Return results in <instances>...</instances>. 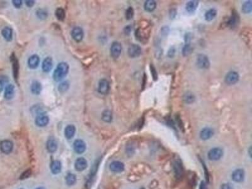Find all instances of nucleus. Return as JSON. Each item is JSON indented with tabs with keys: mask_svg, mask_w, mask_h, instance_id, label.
Returning <instances> with one entry per match:
<instances>
[{
	"mask_svg": "<svg viewBox=\"0 0 252 189\" xmlns=\"http://www.w3.org/2000/svg\"><path fill=\"white\" fill-rule=\"evenodd\" d=\"M69 66L66 62H61L57 65L53 74V78L56 81H59L64 78L68 74Z\"/></svg>",
	"mask_w": 252,
	"mask_h": 189,
	"instance_id": "obj_1",
	"label": "nucleus"
},
{
	"mask_svg": "<svg viewBox=\"0 0 252 189\" xmlns=\"http://www.w3.org/2000/svg\"><path fill=\"white\" fill-rule=\"evenodd\" d=\"M151 30L149 27H139L135 32L136 38L144 44H146L150 36Z\"/></svg>",
	"mask_w": 252,
	"mask_h": 189,
	"instance_id": "obj_2",
	"label": "nucleus"
},
{
	"mask_svg": "<svg viewBox=\"0 0 252 189\" xmlns=\"http://www.w3.org/2000/svg\"><path fill=\"white\" fill-rule=\"evenodd\" d=\"M240 23V16L236 11H233L230 17H228L227 20L225 21V27H230L231 28H234Z\"/></svg>",
	"mask_w": 252,
	"mask_h": 189,
	"instance_id": "obj_3",
	"label": "nucleus"
},
{
	"mask_svg": "<svg viewBox=\"0 0 252 189\" xmlns=\"http://www.w3.org/2000/svg\"><path fill=\"white\" fill-rule=\"evenodd\" d=\"M223 156V151L220 148H214L211 149L207 154L208 158L211 161H217Z\"/></svg>",
	"mask_w": 252,
	"mask_h": 189,
	"instance_id": "obj_4",
	"label": "nucleus"
},
{
	"mask_svg": "<svg viewBox=\"0 0 252 189\" xmlns=\"http://www.w3.org/2000/svg\"><path fill=\"white\" fill-rule=\"evenodd\" d=\"M197 65L201 69H208L210 67V61L207 56L200 54L197 57Z\"/></svg>",
	"mask_w": 252,
	"mask_h": 189,
	"instance_id": "obj_5",
	"label": "nucleus"
},
{
	"mask_svg": "<svg viewBox=\"0 0 252 189\" xmlns=\"http://www.w3.org/2000/svg\"><path fill=\"white\" fill-rule=\"evenodd\" d=\"M240 79L239 74L235 71H230L225 76V82L228 85H233L236 84Z\"/></svg>",
	"mask_w": 252,
	"mask_h": 189,
	"instance_id": "obj_6",
	"label": "nucleus"
},
{
	"mask_svg": "<svg viewBox=\"0 0 252 189\" xmlns=\"http://www.w3.org/2000/svg\"><path fill=\"white\" fill-rule=\"evenodd\" d=\"M128 53L130 57L136 58L141 55L142 49L138 44H131L128 48Z\"/></svg>",
	"mask_w": 252,
	"mask_h": 189,
	"instance_id": "obj_7",
	"label": "nucleus"
},
{
	"mask_svg": "<svg viewBox=\"0 0 252 189\" xmlns=\"http://www.w3.org/2000/svg\"><path fill=\"white\" fill-rule=\"evenodd\" d=\"M122 47L120 42H114L110 47V54L113 58H118L122 52Z\"/></svg>",
	"mask_w": 252,
	"mask_h": 189,
	"instance_id": "obj_8",
	"label": "nucleus"
},
{
	"mask_svg": "<svg viewBox=\"0 0 252 189\" xmlns=\"http://www.w3.org/2000/svg\"><path fill=\"white\" fill-rule=\"evenodd\" d=\"M71 36L75 41L78 42L81 41L84 36V32L83 29L79 27H76L73 28V29L71 31Z\"/></svg>",
	"mask_w": 252,
	"mask_h": 189,
	"instance_id": "obj_9",
	"label": "nucleus"
},
{
	"mask_svg": "<svg viewBox=\"0 0 252 189\" xmlns=\"http://www.w3.org/2000/svg\"><path fill=\"white\" fill-rule=\"evenodd\" d=\"M173 171L175 178L177 180H180L183 175V169L180 162L175 161L173 163Z\"/></svg>",
	"mask_w": 252,
	"mask_h": 189,
	"instance_id": "obj_10",
	"label": "nucleus"
},
{
	"mask_svg": "<svg viewBox=\"0 0 252 189\" xmlns=\"http://www.w3.org/2000/svg\"><path fill=\"white\" fill-rule=\"evenodd\" d=\"M231 178L233 181L236 183L241 182L244 180L245 178V172L243 169L238 168L235 170L231 175Z\"/></svg>",
	"mask_w": 252,
	"mask_h": 189,
	"instance_id": "obj_11",
	"label": "nucleus"
},
{
	"mask_svg": "<svg viewBox=\"0 0 252 189\" xmlns=\"http://www.w3.org/2000/svg\"><path fill=\"white\" fill-rule=\"evenodd\" d=\"M13 143L10 140H4L0 144V149L5 154L10 153L13 150Z\"/></svg>",
	"mask_w": 252,
	"mask_h": 189,
	"instance_id": "obj_12",
	"label": "nucleus"
},
{
	"mask_svg": "<svg viewBox=\"0 0 252 189\" xmlns=\"http://www.w3.org/2000/svg\"><path fill=\"white\" fill-rule=\"evenodd\" d=\"M110 90V84L108 80L102 79L99 81V91L102 94H106Z\"/></svg>",
	"mask_w": 252,
	"mask_h": 189,
	"instance_id": "obj_13",
	"label": "nucleus"
},
{
	"mask_svg": "<svg viewBox=\"0 0 252 189\" xmlns=\"http://www.w3.org/2000/svg\"><path fill=\"white\" fill-rule=\"evenodd\" d=\"M214 134V130L210 128H205L200 132V138L202 140L206 141L211 139Z\"/></svg>",
	"mask_w": 252,
	"mask_h": 189,
	"instance_id": "obj_14",
	"label": "nucleus"
},
{
	"mask_svg": "<svg viewBox=\"0 0 252 189\" xmlns=\"http://www.w3.org/2000/svg\"><path fill=\"white\" fill-rule=\"evenodd\" d=\"M124 164L119 161H114L110 165V169L112 172L115 173H120L124 170Z\"/></svg>",
	"mask_w": 252,
	"mask_h": 189,
	"instance_id": "obj_15",
	"label": "nucleus"
},
{
	"mask_svg": "<svg viewBox=\"0 0 252 189\" xmlns=\"http://www.w3.org/2000/svg\"><path fill=\"white\" fill-rule=\"evenodd\" d=\"M73 148L76 153L78 154H81L85 152L86 149V145L83 141L81 139H77L74 143Z\"/></svg>",
	"mask_w": 252,
	"mask_h": 189,
	"instance_id": "obj_16",
	"label": "nucleus"
},
{
	"mask_svg": "<svg viewBox=\"0 0 252 189\" xmlns=\"http://www.w3.org/2000/svg\"><path fill=\"white\" fill-rule=\"evenodd\" d=\"M49 119L48 116L42 114L39 115L36 119V124L39 127H44L49 124Z\"/></svg>",
	"mask_w": 252,
	"mask_h": 189,
	"instance_id": "obj_17",
	"label": "nucleus"
},
{
	"mask_svg": "<svg viewBox=\"0 0 252 189\" xmlns=\"http://www.w3.org/2000/svg\"><path fill=\"white\" fill-rule=\"evenodd\" d=\"M40 59L37 55H33L28 60V65L31 69H36L39 65Z\"/></svg>",
	"mask_w": 252,
	"mask_h": 189,
	"instance_id": "obj_18",
	"label": "nucleus"
},
{
	"mask_svg": "<svg viewBox=\"0 0 252 189\" xmlns=\"http://www.w3.org/2000/svg\"><path fill=\"white\" fill-rule=\"evenodd\" d=\"M75 165L77 171H83L87 167V162L83 158H80L76 160Z\"/></svg>",
	"mask_w": 252,
	"mask_h": 189,
	"instance_id": "obj_19",
	"label": "nucleus"
},
{
	"mask_svg": "<svg viewBox=\"0 0 252 189\" xmlns=\"http://www.w3.org/2000/svg\"><path fill=\"white\" fill-rule=\"evenodd\" d=\"M47 149L49 153H54L57 149V143L54 138H50L47 143Z\"/></svg>",
	"mask_w": 252,
	"mask_h": 189,
	"instance_id": "obj_20",
	"label": "nucleus"
},
{
	"mask_svg": "<svg viewBox=\"0 0 252 189\" xmlns=\"http://www.w3.org/2000/svg\"><path fill=\"white\" fill-rule=\"evenodd\" d=\"M53 62H52V59L50 57H46L42 63V70L43 71L46 73L49 72L52 68Z\"/></svg>",
	"mask_w": 252,
	"mask_h": 189,
	"instance_id": "obj_21",
	"label": "nucleus"
},
{
	"mask_svg": "<svg viewBox=\"0 0 252 189\" xmlns=\"http://www.w3.org/2000/svg\"><path fill=\"white\" fill-rule=\"evenodd\" d=\"M2 34L7 41H11L13 38V30L10 27H5L2 32Z\"/></svg>",
	"mask_w": 252,
	"mask_h": 189,
	"instance_id": "obj_22",
	"label": "nucleus"
},
{
	"mask_svg": "<svg viewBox=\"0 0 252 189\" xmlns=\"http://www.w3.org/2000/svg\"><path fill=\"white\" fill-rule=\"evenodd\" d=\"M15 93V87L13 85H9L7 86L5 91V94L4 97L7 100H10L12 99Z\"/></svg>",
	"mask_w": 252,
	"mask_h": 189,
	"instance_id": "obj_23",
	"label": "nucleus"
},
{
	"mask_svg": "<svg viewBox=\"0 0 252 189\" xmlns=\"http://www.w3.org/2000/svg\"><path fill=\"white\" fill-rule=\"evenodd\" d=\"M199 2L198 1H196V0H192V1H190L188 2L187 5H186V10L188 12V13H193L194 12L199 5Z\"/></svg>",
	"mask_w": 252,
	"mask_h": 189,
	"instance_id": "obj_24",
	"label": "nucleus"
},
{
	"mask_svg": "<svg viewBox=\"0 0 252 189\" xmlns=\"http://www.w3.org/2000/svg\"><path fill=\"white\" fill-rule=\"evenodd\" d=\"M156 8V2L154 0H148L144 4V8L148 12H153Z\"/></svg>",
	"mask_w": 252,
	"mask_h": 189,
	"instance_id": "obj_25",
	"label": "nucleus"
},
{
	"mask_svg": "<svg viewBox=\"0 0 252 189\" xmlns=\"http://www.w3.org/2000/svg\"><path fill=\"white\" fill-rule=\"evenodd\" d=\"M183 101L187 104H191L196 100V97L194 94L191 91H187L184 94L183 97Z\"/></svg>",
	"mask_w": 252,
	"mask_h": 189,
	"instance_id": "obj_26",
	"label": "nucleus"
},
{
	"mask_svg": "<svg viewBox=\"0 0 252 189\" xmlns=\"http://www.w3.org/2000/svg\"><path fill=\"white\" fill-rule=\"evenodd\" d=\"M75 131H76V129H75V126L73 125H69L65 128V136L66 137V138H68L69 139H71L75 136Z\"/></svg>",
	"mask_w": 252,
	"mask_h": 189,
	"instance_id": "obj_27",
	"label": "nucleus"
},
{
	"mask_svg": "<svg viewBox=\"0 0 252 189\" xmlns=\"http://www.w3.org/2000/svg\"><path fill=\"white\" fill-rule=\"evenodd\" d=\"M42 90V85L38 81H34L31 85V91L35 94H39Z\"/></svg>",
	"mask_w": 252,
	"mask_h": 189,
	"instance_id": "obj_28",
	"label": "nucleus"
},
{
	"mask_svg": "<svg viewBox=\"0 0 252 189\" xmlns=\"http://www.w3.org/2000/svg\"><path fill=\"white\" fill-rule=\"evenodd\" d=\"M12 62H13V76L15 80H17L18 76V72H19V65L18 62L16 57L13 56L12 57Z\"/></svg>",
	"mask_w": 252,
	"mask_h": 189,
	"instance_id": "obj_29",
	"label": "nucleus"
},
{
	"mask_svg": "<svg viewBox=\"0 0 252 189\" xmlns=\"http://www.w3.org/2000/svg\"><path fill=\"white\" fill-rule=\"evenodd\" d=\"M51 170L52 173L57 174L61 171V163L59 161H54L51 165Z\"/></svg>",
	"mask_w": 252,
	"mask_h": 189,
	"instance_id": "obj_30",
	"label": "nucleus"
},
{
	"mask_svg": "<svg viewBox=\"0 0 252 189\" xmlns=\"http://www.w3.org/2000/svg\"><path fill=\"white\" fill-rule=\"evenodd\" d=\"M217 15V10L214 8H211L207 10L205 13V19L206 20L210 22L214 19V18Z\"/></svg>",
	"mask_w": 252,
	"mask_h": 189,
	"instance_id": "obj_31",
	"label": "nucleus"
},
{
	"mask_svg": "<svg viewBox=\"0 0 252 189\" xmlns=\"http://www.w3.org/2000/svg\"><path fill=\"white\" fill-rule=\"evenodd\" d=\"M241 11L244 13H250L252 11V3L251 1H248L243 3L242 5Z\"/></svg>",
	"mask_w": 252,
	"mask_h": 189,
	"instance_id": "obj_32",
	"label": "nucleus"
},
{
	"mask_svg": "<svg viewBox=\"0 0 252 189\" xmlns=\"http://www.w3.org/2000/svg\"><path fill=\"white\" fill-rule=\"evenodd\" d=\"M56 16L60 21H63L65 18L66 13L65 10L62 8H58L56 11Z\"/></svg>",
	"mask_w": 252,
	"mask_h": 189,
	"instance_id": "obj_33",
	"label": "nucleus"
},
{
	"mask_svg": "<svg viewBox=\"0 0 252 189\" xmlns=\"http://www.w3.org/2000/svg\"><path fill=\"white\" fill-rule=\"evenodd\" d=\"M102 120L105 122H110L112 120V114L110 110H105L102 115Z\"/></svg>",
	"mask_w": 252,
	"mask_h": 189,
	"instance_id": "obj_34",
	"label": "nucleus"
},
{
	"mask_svg": "<svg viewBox=\"0 0 252 189\" xmlns=\"http://www.w3.org/2000/svg\"><path fill=\"white\" fill-rule=\"evenodd\" d=\"M9 80L7 76L2 75L0 76V92H2L4 88L5 87L6 85L8 83Z\"/></svg>",
	"mask_w": 252,
	"mask_h": 189,
	"instance_id": "obj_35",
	"label": "nucleus"
},
{
	"mask_svg": "<svg viewBox=\"0 0 252 189\" xmlns=\"http://www.w3.org/2000/svg\"><path fill=\"white\" fill-rule=\"evenodd\" d=\"M76 181V177L75 175H74L73 173L68 174L66 178V182L68 185H74Z\"/></svg>",
	"mask_w": 252,
	"mask_h": 189,
	"instance_id": "obj_36",
	"label": "nucleus"
},
{
	"mask_svg": "<svg viewBox=\"0 0 252 189\" xmlns=\"http://www.w3.org/2000/svg\"><path fill=\"white\" fill-rule=\"evenodd\" d=\"M192 51V48L190 44H185V45L184 46L183 50H182V52L184 56H187L189 54L191 53V52Z\"/></svg>",
	"mask_w": 252,
	"mask_h": 189,
	"instance_id": "obj_37",
	"label": "nucleus"
},
{
	"mask_svg": "<svg viewBox=\"0 0 252 189\" xmlns=\"http://www.w3.org/2000/svg\"><path fill=\"white\" fill-rule=\"evenodd\" d=\"M70 87V84L68 81H64L61 83L58 87V90H59L60 92L63 93V92H65L66 91H67L68 90Z\"/></svg>",
	"mask_w": 252,
	"mask_h": 189,
	"instance_id": "obj_38",
	"label": "nucleus"
},
{
	"mask_svg": "<svg viewBox=\"0 0 252 189\" xmlns=\"http://www.w3.org/2000/svg\"><path fill=\"white\" fill-rule=\"evenodd\" d=\"M134 15V11L133 7H129L125 12V18L127 20H129L133 19Z\"/></svg>",
	"mask_w": 252,
	"mask_h": 189,
	"instance_id": "obj_39",
	"label": "nucleus"
},
{
	"mask_svg": "<svg viewBox=\"0 0 252 189\" xmlns=\"http://www.w3.org/2000/svg\"><path fill=\"white\" fill-rule=\"evenodd\" d=\"M37 15L40 19L44 20L47 17L48 15H47V13L46 11H45L42 9H40L37 11Z\"/></svg>",
	"mask_w": 252,
	"mask_h": 189,
	"instance_id": "obj_40",
	"label": "nucleus"
},
{
	"mask_svg": "<svg viewBox=\"0 0 252 189\" xmlns=\"http://www.w3.org/2000/svg\"><path fill=\"white\" fill-rule=\"evenodd\" d=\"M150 71H151L153 80L156 81L158 80V74H157V71L155 69V67L153 65H150Z\"/></svg>",
	"mask_w": 252,
	"mask_h": 189,
	"instance_id": "obj_41",
	"label": "nucleus"
},
{
	"mask_svg": "<svg viewBox=\"0 0 252 189\" xmlns=\"http://www.w3.org/2000/svg\"><path fill=\"white\" fill-rule=\"evenodd\" d=\"M31 173H32V172H31V170H26L25 172H24L22 174V175H21V177H20V179H21V180H23V179L27 178L28 177H29L30 176Z\"/></svg>",
	"mask_w": 252,
	"mask_h": 189,
	"instance_id": "obj_42",
	"label": "nucleus"
},
{
	"mask_svg": "<svg viewBox=\"0 0 252 189\" xmlns=\"http://www.w3.org/2000/svg\"><path fill=\"white\" fill-rule=\"evenodd\" d=\"M220 189H234V188L231 183H225L220 186Z\"/></svg>",
	"mask_w": 252,
	"mask_h": 189,
	"instance_id": "obj_43",
	"label": "nucleus"
},
{
	"mask_svg": "<svg viewBox=\"0 0 252 189\" xmlns=\"http://www.w3.org/2000/svg\"><path fill=\"white\" fill-rule=\"evenodd\" d=\"M134 150H135V149H134V146L132 145H128V148H127V152H128V154H133V153H134Z\"/></svg>",
	"mask_w": 252,
	"mask_h": 189,
	"instance_id": "obj_44",
	"label": "nucleus"
},
{
	"mask_svg": "<svg viewBox=\"0 0 252 189\" xmlns=\"http://www.w3.org/2000/svg\"><path fill=\"white\" fill-rule=\"evenodd\" d=\"M12 2L13 5L17 8H19L22 5V2L20 1V0H13Z\"/></svg>",
	"mask_w": 252,
	"mask_h": 189,
	"instance_id": "obj_45",
	"label": "nucleus"
},
{
	"mask_svg": "<svg viewBox=\"0 0 252 189\" xmlns=\"http://www.w3.org/2000/svg\"><path fill=\"white\" fill-rule=\"evenodd\" d=\"M131 30H132V27H131V25L126 26V27L124 28V33H125L126 35L130 34Z\"/></svg>",
	"mask_w": 252,
	"mask_h": 189,
	"instance_id": "obj_46",
	"label": "nucleus"
},
{
	"mask_svg": "<svg viewBox=\"0 0 252 189\" xmlns=\"http://www.w3.org/2000/svg\"><path fill=\"white\" fill-rule=\"evenodd\" d=\"M175 49L173 47H171V48L170 49V50L168 51V56L170 57H173L175 56Z\"/></svg>",
	"mask_w": 252,
	"mask_h": 189,
	"instance_id": "obj_47",
	"label": "nucleus"
},
{
	"mask_svg": "<svg viewBox=\"0 0 252 189\" xmlns=\"http://www.w3.org/2000/svg\"><path fill=\"white\" fill-rule=\"evenodd\" d=\"M177 15V10L175 9H172L170 12V17L171 18H174Z\"/></svg>",
	"mask_w": 252,
	"mask_h": 189,
	"instance_id": "obj_48",
	"label": "nucleus"
},
{
	"mask_svg": "<svg viewBox=\"0 0 252 189\" xmlns=\"http://www.w3.org/2000/svg\"><path fill=\"white\" fill-rule=\"evenodd\" d=\"M202 165H203V167H204V172H205V177H206V180H207V181H209V173H208V171H207V168H206V167L205 166V165H204V163L202 162Z\"/></svg>",
	"mask_w": 252,
	"mask_h": 189,
	"instance_id": "obj_49",
	"label": "nucleus"
},
{
	"mask_svg": "<svg viewBox=\"0 0 252 189\" xmlns=\"http://www.w3.org/2000/svg\"><path fill=\"white\" fill-rule=\"evenodd\" d=\"M199 189H207L206 183L204 181H202L199 185Z\"/></svg>",
	"mask_w": 252,
	"mask_h": 189,
	"instance_id": "obj_50",
	"label": "nucleus"
},
{
	"mask_svg": "<svg viewBox=\"0 0 252 189\" xmlns=\"http://www.w3.org/2000/svg\"><path fill=\"white\" fill-rule=\"evenodd\" d=\"M34 1H32V0H29V1H26L25 3L27 7H32L34 5Z\"/></svg>",
	"mask_w": 252,
	"mask_h": 189,
	"instance_id": "obj_51",
	"label": "nucleus"
},
{
	"mask_svg": "<svg viewBox=\"0 0 252 189\" xmlns=\"http://www.w3.org/2000/svg\"><path fill=\"white\" fill-rule=\"evenodd\" d=\"M251 147H250V148H249V154H250V157H251Z\"/></svg>",
	"mask_w": 252,
	"mask_h": 189,
	"instance_id": "obj_52",
	"label": "nucleus"
},
{
	"mask_svg": "<svg viewBox=\"0 0 252 189\" xmlns=\"http://www.w3.org/2000/svg\"><path fill=\"white\" fill-rule=\"evenodd\" d=\"M37 189H45V188H43V187H39V188H37Z\"/></svg>",
	"mask_w": 252,
	"mask_h": 189,
	"instance_id": "obj_53",
	"label": "nucleus"
},
{
	"mask_svg": "<svg viewBox=\"0 0 252 189\" xmlns=\"http://www.w3.org/2000/svg\"><path fill=\"white\" fill-rule=\"evenodd\" d=\"M21 189H23V188H21Z\"/></svg>",
	"mask_w": 252,
	"mask_h": 189,
	"instance_id": "obj_54",
	"label": "nucleus"
}]
</instances>
